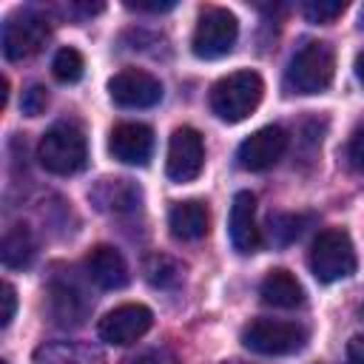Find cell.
Segmentation results:
<instances>
[{
  "label": "cell",
  "instance_id": "cell-4",
  "mask_svg": "<svg viewBox=\"0 0 364 364\" xmlns=\"http://www.w3.org/2000/svg\"><path fill=\"white\" fill-rule=\"evenodd\" d=\"M310 270L324 284L347 279L355 270V250L341 228H327L316 236L310 247Z\"/></svg>",
  "mask_w": 364,
  "mask_h": 364
},
{
  "label": "cell",
  "instance_id": "cell-25",
  "mask_svg": "<svg viewBox=\"0 0 364 364\" xmlns=\"http://www.w3.org/2000/svg\"><path fill=\"white\" fill-rule=\"evenodd\" d=\"M48 105V91L43 85H31L23 91V100H20V108L26 117H40Z\"/></svg>",
  "mask_w": 364,
  "mask_h": 364
},
{
  "label": "cell",
  "instance_id": "cell-17",
  "mask_svg": "<svg viewBox=\"0 0 364 364\" xmlns=\"http://www.w3.org/2000/svg\"><path fill=\"white\" fill-rule=\"evenodd\" d=\"M91 202L100 210L122 213V210H131L139 202V188L131 179H102L91 191Z\"/></svg>",
  "mask_w": 364,
  "mask_h": 364
},
{
  "label": "cell",
  "instance_id": "cell-33",
  "mask_svg": "<svg viewBox=\"0 0 364 364\" xmlns=\"http://www.w3.org/2000/svg\"><path fill=\"white\" fill-rule=\"evenodd\" d=\"M361 313H364V310H361Z\"/></svg>",
  "mask_w": 364,
  "mask_h": 364
},
{
  "label": "cell",
  "instance_id": "cell-29",
  "mask_svg": "<svg viewBox=\"0 0 364 364\" xmlns=\"http://www.w3.org/2000/svg\"><path fill=\"white\" fill-rule=\"evenodd\" d=\"M125 6L134 9V11H151V14H159V11H171L176 3H173V0H165V3H156V0H154V3H145V0H128Z\"/></svg>",
  "mask_w": 364,
  "mask_h": 364
},
{
  "label": "cell",
  "instance_id": "cell-21",
  "mask_svg": "<svg viewBox=\"0 0 364 364\" xmlns=\"http://www.w3.org/2000/svg\"><path fill=\"white\" fill-rule=\"evenodd\" d=\"M310 222V216H299V213H276L270 216V236L276 245H290L304 233V225Z\"/></svg>",
  "mask_w": 364,
  "mask_h": 364
},
{
  "label": "cell",
  "instance_id": "cell-6",
  "mask_svg": "<svg viewBox=\"0 0 364 364\" xmlns=\"http://www.w3.org/2000/svg\"><path fill=\"white\" fill-rule=\"evenodd\" d=\"M48 34H51L48 17H43L40 11L26 9V11L11 14L3 23V54H6V60L20 63V60L34 57L46 46Z\"/></svg>",
  "mask_w": 364,
  "mask_h": 364
},
{
  "label": "cell",
  "instance_id": "cell-11",
  "mask_svg": "<svg viewBox=\"0 0 364 364\" xmlns=\"http://www.w3.org/2000/svg\"><path fill=\"white\" fill-rule=\"evenodd\" d=\"M287 151V131L282 125H264L253 131L236 151V162L242 171H267Z\"/></svg>",
  "mask_w": 364,
  "mask_h": 364
},
{
  "label": "cell",
  "instance_id": "cell-30",
  "mask_svg": "<svg viewBox=\"0 0 364 364\" xmlns=\"http://www.w3.org/2000/svg\"><path fill=\"white\" fill-rule=\"evenodd\" d=\"M347 361L350 364H364V336H353L347 344Z\"/></svg>",
  "mask_w": 364,
  "mask_h": 364
},
{
  "label": "cell",
  "instance_id": "cell-23",
  "mask_svg": "<svg viewBox=\"0 0 364 364\" xmlns=\"http://www.w3.org/2000/svg\"><path fill=\"white\" fill-rule=\"evenodd\" d=\"M145 276H148V282H151L154 287H171V284H176V282L182 279V267H179L173 259L156 253V256L148 259Z\"/></svg>",
  "mask_w": 364,
  "mask_h": 364
},
{
  "label": "cell",
  "instance_id": "cell-26",
  "mask_svg": "<svg viewBox=\"0 0 364 364\" xmlns=\"http://www.w3.org/2000/svg\"><path fill=\"white\" fill-rule=\"evenodd\" d=\"M347 162L353 171L364 173V128H355L347 142Z\"/></svg>",
  "mask_w": 364,
  "mask_h": 364
},
{
  "label": "cell",
  "instance_id": "cell-18",
  "mask_svg": "<svg viewBox=\"0 0 364 364\" xmlns=\"http://www.w3.org/2000/svg\"><path fill=\"white\" fill-rule=\"evenodd\" d=\"M34 364H102V355L80 341H48L34 350Z\"/></svg>",
  "mask_w": 364,
  "mask_h": 364
},
{
  "label": "cell",
  "instance_id": "cell-3",
  "mask_svg": "<svg viewBox=\"0 0 364 364\" xmlns=\"http://www.w3.org/2000/svg\"><path fill=\"white\" fill-rule=\"evenodd\" d=\"M37 159L48 173H57V176H71L82 171L88 159V145L82 131L71 122L51 125L37 145Z\"/></svg>",
  "mask_w": 364,
  "mask_h": 364
},
{
  "label": "cell",
  "instance_id": "cell-5",
  "mask_svg": "<svg viewBox=\"0 0 364 364\" xmlns=\"http://www.w3.org/2000/svg\"><path fill=\"white\" fill-rule=\"evenodd\" d=\"M307 341L304 327L279 318H253L242 330V344L259 355H290Z\"/></svg>",
  "mask_w": 364,
  "mask_h": 364
},
{
  "label": "cell",
  "instance_id": "cell-32",
  "mask_svg": "<svg viewBox=\"0 0 364 364\" xmlns=\"http://www.w3.org/2000/svg\"><path fill=\"white\" fill-rule=\"evenodd\" d=\"M0 364H9V361H0Z\"/></svg>",
  "mask_w": 364,
  "mask_h": 364
},
{
  "label": "cell",
  "instance_id": "cell-1",
  "mask_svg": "<svg viewBox=\"0 0 364 364\" xmlns=\"http://www.w3.org/2000/svg\"><path fill=\"white\" fill-rule=\"evenodd\" d=\"M262 94H264V82L256 71L250 68L233 71L210 88V111L222 122H242L259 108Z\"/></svg>",
  "mask_w": 364,
  "mask_h": 364
},
{
  "label": "cell",
  "instance_id": "cell-19",
  "mask_svg": "<svg viewBox=\"0 0 364 364\" xmlns=\"http://www.w3.org/2000/svg\"><path fill=\"white\" fill-rule=\"evenodd\" d=\"M34 236L26 225H14L6 230L3 236V245H0V259L6 267L11 270H20V267H28L31 259H34Z\"/></svg>",
  "mask_w": 364,
  "mask_h": 364
},
{
  "label": "cell",
  "instance_id": "cell-15",
  "mask_svg": "<svg viewBox=\"0 0 364 364\" xmlns=\"http://www.w3.org/2000/svg\"><path fill=\"white\" fill-rule=\"evenodd\" d=\"M208 225H210V213L205 208V202H196V199H188V202H176L168 213V228L176 239L182 242H196L208 233Z\"/></svg>",
  "mask_w": 364,
  "mask_h": 364
},
{
  "label": "cell",
  "instance_id": "cell-8",
  "mask_svg": "<svg viewBox=\"0 0 364 364\" xmlns=\"http://www.w3.org/2000/svg\"><path fill=\"white\" fill-rule=\"evenodd\" d=\"M205 165V142L202 134L182 125L171 134L168 142V162H165V173L173 182H193L202 173Z\"/></svg>",
  "mask_w": 364,
  "mask_h": 364
},
{
  "label": "cell",
  "instance_id": "cell-20",
  "mask_svg": "<svg viewBox=\"0 0 364 364\" xmlns=\"http://www.w3.org/2000/svg\"><path fill=\"white\" fill-rule=\"evenodd\" d=\"M85 310H88V304L77 287H71V284L51 287V316L57 318V324H82Z\"/></svg>",
  "mask_w": 364,
  "mask_h": 364
},
{
  "label": "cell",
  "instance_id": "cell-10",
  "mask_svg": "<svg viewBox=\"0 0 364 364\" xmlns=\"http://www.w3.org/2000/svg\"><path fill=\"white\" fill-rule=\"evenodd\" d=\"M154 324V313L145 304H119L111 313H105V318L100 321L97 333L105 344H134L136 338H142Z\"/></svg>",
  "mask_w": 364,
  "mask_h": 364
},
{
  "label": "cell",
  "instance_id": "cell-14",
  "mask_svg": "<svg viewBox=\"0 0 364 364\" xmlns=\"http://www.w3.org/2000/svg\"><path fill=\"white\" fill-rule=\"evenodd\" d=\"M85 270H88V279L102 290H119L128 284V264L122 253L111 245H97L85 256Z\"/></svg>",
  "mask_w": 364,
  "mask_h": 364
},
{
  "label": "cell",
  "instance_id": "cell-16",
  "mask_svg": "<svg viewBox=\"0 0 364 364\" xmlns=\"http://www.w3.org/2000/svg\"><path fill=\"white\" fill-rule=\"evenodd\" d=\"M259 296H262L264 304H270V307H282V310L299 307V304L304 301V290H301V284L296 282L293 273H287V270H282V267L270 270V273L262 279V284H259Z\"/></svg>",
  "mask_w": 364,
  "mask_h": 364
},
{
  "label": "cell",
  "instance_id": "cell-28",
  "mask_svg": "<svg viewBox=\"0 0 364 364\" xmlns=\"http://www.w3.org/2000/svg\"><path fill=\"white\" fill-rule=\"evenodd\" d=\"M131 364H179L176 355L165 347H154V350H145L142 355H136Z\"/></svg>",
  "mask_w": 364,
  "mask_h": 364
},
{
  "label": "cell",
  "instance_id": "cell-9",
  "mask_svg": "<svg viewBox=\"0 0 364 364\" xmlns=\"http://www.w3.org/2000/svg\"><path fill=\"white\" fill-rule=\"evenodd\" d=\"M111 100L122 108H151L162 100V82L142 68H122L108 80Z\"/></svg>",
  "mask_w": 364,
  "mask_h": 364
},
{
  "label": "cell",
  "instance_id": "cell-13",
  "mask_svg": "<svg viewBox=\"0 0 364 364\" xmlns=\"http://www.w3.org/2000/svg\"><path fill=\"white\" fill-rule=\"evenodd\" d=\"M228 236L233 250L239 253H256L259 250V228H256V196L250 191H239L230 205V219H228Z\"/></svg>",
  "mask_w": 364,
  "mask_h": 364
},
{
  "label": "cell",
  "instance_id": "cell-2",
  "mask_svg": "<svg viewBox=\"0 0 364 364\" xmlns=\"http://www.w3.org/2000/svg\"><path fill=\"white\" fill-rule=\"evenodd\" d=\"M333 74H336L333 48L327 43L310 40L293 54L284 71V91L287 94H321L333 82Z\"/></svg>",
  "mask_w": 364,
  "mask_h": 364
},
{
  "label": "cell",
  "instance_id": "cell-7",
  "mask_svg": "<svg viewBox=\"0 0 364 364\" xmlns=\"http://www.w3.org/2000/svg\"><path fill=\"white\" fill-rule=\"evenodd\" d=\"M236 37H239V23L228 9H205L199 14L191 46L199 60H216L233 48Z\"/></svg>",
  "mask_w": 364,
  "mask_h": 364
},
{
  "label": "cell",
  "instance_id": "cell-27",
  "mask_svg": "<svg viewBox=\"0 0 364 364\" xmlns=\"http://www.w3.org/2000/svg\"><path fill=\"white\" fill-rule=\"evenodd\" d=\"M3 313H0V327L6 330L9 324H11V318H14V310H17V293H14V287L9 284V282H3Z\"/></svg>",
  "mask_w": 364,
  "mask_h": 364
},
{
  "label": "cell",
  "instance_id": "cell-31",
  "mask_svg": "<svg viewBox=\"0 0 364 364\" xmlns=\"http://www.w3.org/2000/svg\"><path fill=\"white\" fill-rule=\"evenodd\" d=\"M355 77H358V82H364V51L355 57Z\"/></svg>",
  "mask_w": 364,
  "mask_h": 364
},
{
  "label": "cell",
  "instance_id": "cell-22",
  "mask_svg": "<svg viewBox=\"0 0 364 364\" xmlns=\"http://www.w3.org/2000/svg\"><path fill=\"white\" fill-rule=\"evenodd\" d=\"M51 71L60 82H77L85 71V60L77 48H60L51 60Z\"/></svg>",
  "mask_w": 364,
  "mask_h": 364
},
{
  "label": "cell",
  "instance_id": "cell-24",
  "mask_svg": "<svg viewBox=\"0 0 364 364\" xmlns=\"http://www.w3.org/2000/svg\"><path fill=\"white\" fill-rule=\"evenodd\" d=\"M344 9H347L344 0H307V3L301 6L304 17H307L310 23H321V26H324V23H333L336 17H341Z\"/></svg>",
  "mask_w": 364,
  "mask_h": 364
},
{
  "label": "cell",
  "instance_id": "cell-12",
  "mask_svg": "<svg viewBox=\"0 0 364 364\" xmlns=\"http://www.w3.org/2000/svg\"><path fill=\"white\" fill-rule=\"evenodd\" d=\"M108 151L125 165H148L154 151V134L142 122H119L108 136Z\"/></svg>",
  "mask_w": 364,
  "mask_h": 364
}]
</instances>
